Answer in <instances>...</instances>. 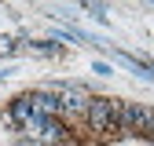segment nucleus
Instances as JSON below:
<instances>
[{"label":"nucleus","mask_w":154,"mask_h":146,"mask_svg":"<svg viewBox=\"0 0 154 146\" xmlns=\"http://www.w3.org/2000/svg\"><path fill=\"white\" fill-rule=\"evenodd\" d=\"M114 135H154V110L140 106V102H118Z\"/></svg>","instance_id":"obj_1"},{"label":"nucleus","mask_w":154,"mask_h":146,"mask_svg":"<svg viewBox=\"0 0 154 146\" xmlns=\"http://www.w3.org/2000/svg\"><path fill=\"white\" fill-rule=\"evenodd\" d=\"M88 124L92 132H103V135H114L118 128V99H88Z\"/></svg>","instance_id":"obj_2"},{"label":"nucleus","mask_w":154,"mask_h":146,"mask_svg":"<svg viewBox=\"0 0 154 146\" xmlns=\"http://www.w3.org/2000/svg\"><path fill=\"white\" fill-rule=\"evenodd\" d=\"M48 91L59 99V113H81V110H88V91H85V88H73V84H51Z\"/></svg>","instance_id":"obj_3"},{"label":"nucleus","mask_w":154,"mask_h":146,"mask_svg":"<svg viewBox=\"0 0 154 146\" xmlns=\"http://www.w3.org/2000/svg\"><path fill=\"white\" fill-rule=\"evenodd\" d=\"M29 106H33V113L37 117H55L59 113V99L51 95V91H33V95H26Z\"/></svg>","instance_id":"obj_4"},{"label":"nucleus","mask_w":154,"mask_h":146,"mask_svg":"<svg viewBox=\"0 0 154 146\" xmlns=\"http://www.w3.org/2000/svg\"><path fill=\"white\" fill-rule=\"evenodd\" d=\"M33 117H37V113H33V106H29V99H26V95L11 102V121H15L18 128H29V124H33Z\"/></svg>","instance_id":"obj_5"},{"label":"nucleus","mask_w":154,"mask_h":146,"mask_svg":"<svg viewBox=\"0 0 154 146\" xmlns=\"http://www.w3.org/2000/svg\"><path fill=\"white\" fill-rule=\"evenodd\" d=\"M85 7H88L95 18H106V7H103V4H85Z\"/></svg>","instance_id":"obj_6"}]
</instances>
